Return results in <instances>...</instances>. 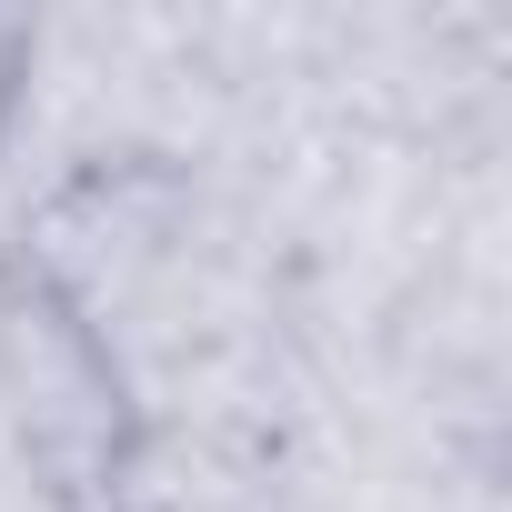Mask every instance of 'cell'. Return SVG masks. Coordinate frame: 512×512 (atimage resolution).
<instances>
[{"instance_id":"cell-1","label":"cell","mask_w":512,"mask_h":512,"mask_svg":"<svg viewBox=\"0 0 512 512\" xmlns=\"http://www.w3.org/2000/svg\"><path fill=\"white\" fill-rule=\"evenodd\" d=\"M31 21H11V11H0V131H11V111H21V91H31Z\"/></svg>"}]
</instances>
